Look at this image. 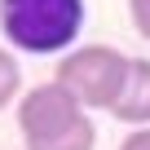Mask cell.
<instances>
[{"instance_id":"obj_1","label":"cell","mask_w":150,"mask_h":150,"mask_svg":"<svg viewBox=\"0 0 150 150\" xmlns=\"http://www.w3.org/2000/svg\"><path fill=\"white\" fill-rule=\"evenodd\" d=\"M18 132L27 150H93L97 124L62 84H35L18 97Z\"/></svg>"},{"instance_id":"obj_2","label":"cell","mask_w":150,"mask_h":150,"mask_svg":"<svg viewBox=\"0 0 150 150\" xmlns=\"http://www.w3.org/2000/svg\"><path fill=\"white\" fill-rule=\"evenodd\" d=\"M84 31V0H0V35L18 53H71Z\"/></svg>"},{"instance_id":"obj_3","label":"cell","mask_w":150,"mask_h":150,"mask_svg":"<svg viewBox=\"0 0 150 150\" xmlns=\"http://www.w3.org/2000/svg\"><path fill=\"white\" fill-rule=\"evenodd\" d=\"M132 57L119 53L115 44H75L71 53L57 57L53 84H62L84 110H115L124 84H128Z\"/></svg>"},{"instance_id":"obj_4","label":"cell","mask_w":150,"mask_h":150,"mask_svg":"<svg viewBox=\"0 0 150 150\" xmlns=\"http://www.w3.org/2000/svg\"><path fill=\"white\" fill-rule=\"evenodd\" d=\"M119 124H132V128H150V57H132L128 66V84L110 110Z\"/></svg>"},{"instance_id":"obj_5","label":"cell","mask_w":150,"mask_h":150,"mask_svg":"<svg viewBox=\"0 0 150 150\" xmlns=\"http://www.w3.org/2000/svg\"><path fill=\"white\" fill-rule=\"evenodd\" d=\"M22 93H27V88H22V66H18V57H13L5 44H0V110L13 106Z\"/></svg>"},{"instance_id":"obj_6","label":"cell","mask_w":150,"mask_h":150,"mask_svg":"<svg viewBox=\"0 0 150 150\" xmlns=\"http://www.w3.org/2000/svg\"><path fill=\"white\" fill-rule=\"evenodd\" d=\"M128 18L141 40H150V0H128Z\"/></svg>"},{"instance_id":"obj_7","label":"cell","mask_w":150,"mask_h":150,"mask_svg":"<svg viewBox=\"0 0 150 150\" xmlns=\"http://www.w3.org/2000/svg\"><path fill=\"white\" fill-rule=\"evenodd\" d=\"M119 150H150V128H132V132L119 141Z\"/></svg>"}]
</instances>
